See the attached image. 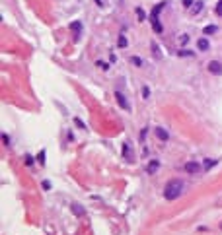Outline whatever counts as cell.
Instances as JSON below:
<instances>
[{"label": "cell", "mask_w": 222, "mask_h": 235, "mask_svg": "<svg viewBox=\"0 0 222 235\" xmlns=\"http://www.w3.org/2000/svg\"><path fill=\"white\" fill-rule=\"evenodd\" d=\"M183 181H179V179H173L170 181V183L166 185V189H164V196H166V200H176L179 198V196L183 194Z\"/></svg>", "instance_id": "obj_1"}, {"label": "cell", "mask_w": 222, "mask_h": 235, "mask_svg": "<svg viewBox=\"0 0 222 235\" xmlns=\"http://www.w3.org/2000/svg\"><path fill=\"white\" fill-rule=\"evenodd\" d=\"M123 156H125V159L129 163H133L135 161V156H133V148H131V142H125L123 144Z\"/></svg>", "instance_id": "obj_2"}, {"label": "cell", "mask_w": 222, "mask_h": 235, "mask_svg": "<svg viewBox=\"0 0 222 235\" xmlns=\"http://www.w3.org/2000/svg\"><path fill=\"white\" fill-rule=\"evenodd\" d=\"M115 99H117V103L123 107L125 111H131V105H129V101H127V97L121 92H115Z\"/></svg>", "instance_id": "obj_3"}, {"label": "cell", "mask_w": 222, "mask_h": 235, "mask_svg": "<svg viewBox=\"0 0 222 235\" xmlns=\"http://www.w3.org/2000/svg\"><path fill=\"white\" fill-rule=\"evenodd\" d=\"M207 70H209L210 74H220V72H222V64H220L218 60H210L209 66H207Z\"/></svg>", "instance_id": "obj_4"}, {"label": "cell", "mask_w": 222, "mask_h": 235, "mask_svg": "<svg viewBox=\"0 0 222 235\" xmlns=\"http://www.w3.org/2000/svg\"><path fill=\"white\" fill-rule=\"evenodd\" d=\"M201 169H203V165L197 163V161H189V163H185V171H187V173H199Z\"/></svg>", "instance_id": "obj_5"}, {"label": "cell", "mask_w": 222, "mask_h": 235, "mask_svg": "<svg viewBox=\"0 0 222 235\" xmlns=\"http://www.w3.org/2000/svg\"><path fill=\"white\" fill-rule=\"evenodd\" d=\"M158 167H160V161H158V159H152V161H148V167H146V171L148 173H156L158 171Z\"/></svg>", "instance_id": "obj_6"}, {"label": "cell", "mask_w": 222, "mask_h": 235, "mask_svg": "<svg viewBox=\"0 0 222 235\" xmlns=\"http://www.w3.org/2000/svg\"><path fill=\"white\" fill-rule=\"evenodd\" d=\"M154 132H156V136L160 138V140H164V142H166L168 138H170V134H168V130H164L162 126H156V130H154Z\"/></svg>", "instance_id": "obj_7"}, {"label": "cell", "mask_w": 222, "mask_h": 235, "mask_svg": "<svg viewBox=\"0 0 222 235\" xmlns=\"http://www.w3.org/2000/svg\"><path fill=\"white\" fill-rule=\"evenodd\" d=\"M209 47H210L209 39H207V37H201V39H199V49L201 51H209Z\"/></svg>", "instance_id": "obj_8"}, {"label": "cell", "mask_w": 222, "mask_h": 235, "mask_svg": "<svg viewBox=\"0 0 222 235\" xmlns=\"http://www.w3.org/2000/svg\"><path fill=\"white\" fill-rule=\"evenodd\" d=\"M201 10H203V2H195L193 8H191V12H193V14H199Z\"/></svg>", "instance_id": "obj_9"}, {"label": "cell", "mask_w": 222, "mask_h": 235, "mask_svg": "<svg viewBox=\"0 0 222 235\" xmlns=\"http://www.w3.org/2000/svg\"><path fill=\"white\" fill-rule=\"evenodd\" d=\"M70 27H72V31H78V33H80L82 31V21H72Z\"/></svg>", "instance_id": "obj_10"}, {"label": "cell", "mask_w": 222, "mask_h": 235, "mask_svg": "<svg viewBox=\"0 0 222 235\" xmlns=\"http://www.w3.org/2000/svg\"><path fill=\"white\" fill-rule=\"evenodd\" d=\"M37 161H39L41 165H45V150H41V152L37 154Z\"/></svg>", "instance_id": "obj_11"}, {"label": "cell", "mask_w": 222, "mask_h": 235, "mask_svg": "<svg viewBox=\"0 0 222 235\" xmlns=\"http://www.w3.org/2000/svg\"><path fill=\"white\" fill-rule=\"evenodd\" d=\"M72 210H74V214H78V216H82V214H84V208L78 206V204H72Z\"/></svg>", "instance_id": "obj_12"}, {"label": "cell", "mask_w": 222, "mask_h": 235, "mask_svg": "<svg viewBox=\"0 0 222 235\" xmlns=\"http://www.w3.org/2000/svg\"><path fill=\"white\" fill-rule=\"evenodd\" d=\"M136 18H139L140 21L146 18V14H144V10H142V8H136Z\"/></svg>", "instance_id": "obj_13"}, {"label": "cell", "mask_w": 222, "mask_h": 235, "mask_svg": "<svg viewBox=\"0 0 222 235\" xmlns=\"http://www.w3.org/2000/svg\"><path fill=\"white\" fill-rule=\"evenodd\" d=\"M216 31V25H207L205 27V35H210V33H214Z\"/></svg>", "instance_id": "obj_14"}, {"label": "cell", "mask_w": 222, "mask_h": 235, "mask_svg": "<svg viewBox=\"0 0 222 235\" xmlns=\"http://www.w3.org/2000/svg\"><path fill=\"white\" fill-rule=\"evenodd\" d=\"M189 43V35H181L179 37V45H187Z\"/></svg>", "instance_id": "obj_15"}, {"label": "cell", "mask_w": 222, "mask_h": 235, "mask_svg": "<svg viewBox=\"0 0 222 235\" xmlns=\"http://www.w3.org/2000/svg\"><path fill=\"white\" fill-rule=\"evenodd\" d=\"M205 163H207V165H205L207 169H210V167H214V165H216V161H214V159H209V161H205Z\"/></svg>", "instance_id": "obj_16"}, {"label": "cell", "mask_w": 222, "mask_h": 235, "mask_svg": "<svg viewBox=\"0 0 222 235\" xmlns=\"http://www.w3.org/2000/svg\"><path fill=\"white\" fill-rule=\"evenodd\" d=\"M119 47H127V37H119Z\"/></svg>", "instance_id": "obj_17"}, {"label": "cell", "mask_w": 222, "mask_h": 235, "mask_svg": "<svg viewBox=\"0 0 222 235\" xmlns=\"http://www.w3.org/2000/svg\"><path fill=\"white\" fill-rule=\"evenodd\" d=\"M133 64H135V66H142V60L136 58V56H133Z\"/></svg>", "instance_id": "obj_18"}, {"label": "cell", "mask_w": 222, "mask_h": 235, "mask_svg": "<svg viewBox=\"0 0 222 235\" xmlns=\"http://www.w3.org/2000/svg\"><path fill=\"white\" fill-rule=\"evenodd\" d=\"M96 64H98V66H99V68H103V70H107V68H109V66H107V64H105V62H102V60H98Z\"/></svg>", "instance_id": "obj_19"}, {"label": "cell", "mask_w": 222, "mask_h": 235, "mask_svg": "<svg viewBox=\"0 0 222 235\" xmlns=\"http://www.w3.org/2000/svg\"><path fill=\"white\" fill-rule=\"evenodd\" d=\"M74 125H76V126H80V128H86V126H84V122H82L80 119H74Z\"/></svg>", "instance_id": "obj_20"}, {"label": "cell", "mask_w": 222, "mask_h": 235, "mask_svg": "<svg viewBox=\"0 0 222 235\" xmlns=\"http://www.w3.org/2000/svg\"><path fill=\"white\" fill-rule=\"evenodd\" d=\"M25 165H33V157L31 156H25Z\"/></svg>", "instance_id": "obj_21"}, {"label": "cell", "mask_w": 222, "mask_h": 235, "mask_svg": "<svg viewBox=\"0 0 222 235\" xmlns=\"http://www.w3.org/2000/svg\"><path fill=\"white\" fill-rule=\"evenodd\" d=\"M183 6L185 8H191L193 6V0H183Z\"/></svg>", "instance_id": "obj_22"}, {"label": "cell", "mask_w": 222, "mask_h": 235, "mask_svg": "<svg viewBox=\"0 0 222 235\" xmlns=\"http://www.w3.org/2000/svg\"><path fill=\"white\" fill-rule=\"evenodd\" d=\"M216 14H220V16H222V0H220L218 4H216Z\"/></svg>", "instance_id": "obj_23"}, {"label": "cell", "mask_w": 222, "mask_h": 235, "mask_svg": "<svg viewBox=\"0 0 222 235\" xmlns=\"http://www.w3.org/2000/svg\"><path fill=\"white\" fill-rule=\"evenodd\" d=\"M179 55H181V56H193V52L191 51H181Z\"/></svg>", "instance_id": "obj_24"}, {"label": "cell", "mask_w": 222, "mask_h": 235, "mask_svg": "<svg viewBox=\"0 0 222 235\" xmlns=\"http://www.w3.org/2000/svg\"><path fill=\"white\" fill-rule=\"evenodd\" d=\"M43 189H47V190L51 189V183H49V181H43Z\"/></svg>", "instance_id": "obj_25"}, {"label": "cell", "mask_w": 222, "mask_h": 235, "mask_svg": "<svg viewBox=\"0 0 222 235\" xmlns=\"http://www.w3.org/2000/svg\"><path fill=\"white\" fill-rule=\"evenodd\" d=\"M96 2H98V6H103V4H102V0H96Z\"/></svg>", "instance_id": "obj_26"}]
</instances>
